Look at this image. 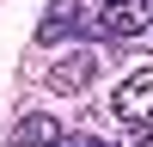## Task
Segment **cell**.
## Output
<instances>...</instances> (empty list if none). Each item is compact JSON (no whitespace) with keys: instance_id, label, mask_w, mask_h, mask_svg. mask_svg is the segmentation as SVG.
<instances>
[{"instance_id":"6da1fadb","label":"cell","mask_w":153,"mask_h":147,"mask_svg":"<svg viewBox=\"0 0 153 147\" xmlns=\"http://www.w3.org/2000/svg\"><path fill=\"white\" fill-rule=\"evenodd\" d=\"M153 31V0H92V37L104 43H129Z\"/></svg>"},{"instance_id":"7a4b0ae2","label":"cell","mask_w":153,"mask_h":147,"mask_svg":"<svg viewBox=\"0 0 153 147\" xmlns=\"http://www.w3.org/2000/svg\"><path fill=\"white\" fill-rule=\"evenodd\" d=\"M110 117L123 122V135H153V68H135L110 92Z\"/></svg>"},{"instance_id":"3957f363","label":"cell","mask_w":153,"mask_h":147,"mask_svg":"<svg viewBox=\"0 0 153 147\" xmlns=\"http://www.w3.org/2000/svg\"><path fill=\"white\" fill-rule=\"evenodd\" d=\"M92 24V0H49L43 24H37V43L55 49V43H74V37Z\"/></svg>"},{"instance_id":"277c9868","label":"cell","mask_w":153,"mask_h":147,"mask_svg":"<svg viewBox=\"0 0 153 147\" xmlns=\"http://www.w3.org/2000/svg\"><path fill=\"white\" fill-rule=\"evenodd\" d=\"M92 74H98V49L92 43H74L68 55L55 61V68H49V92H86V86H92Z\"/></svg>"},{"instance_id":"5b68a950","label":"cell","mask_w":153,"mask_h":147,"mask_svg":"<svg viewBox=\"0 0 153 147\" xmlns=\"http://www.w3.org/2000/svg\"><path fill=\"white\" fill-rule=\"evenodd\" d=\"M55 141H61V122L49 110H25L12 122V135H6V147H55Z\"/></svg>"},{"instance_id":"8992f818","label":"cell","mask_w":153,"mask_h":147,"mask_svg":"<svg viewBox=\"0 0 153 147\" xmlns=\"http://www.w3.org/2000/svg\"><path fill=\"white\" fill-rule=\"evenodd\" d=\"M55 147H117V141H104V135H86V129H61V141Z\"/></svg>"}]
</instances>
